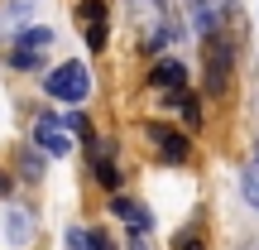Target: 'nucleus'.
Returning <instances> with one entry per match:
<instances>
[{"mask_svg":"<svg viewBox=\"0 0 259 250\" xmlns=\"http://www.w3.org/2000/svg\"><path fill=\"white\" fill-rule=\"evenodd\" d=\"M48 44H53L48 29H24V34H19V48H48Z\"/></svg>","mask_w":259,"mask_h":250,"instance_id":"nucleus-14","label":"nucleus"},{"mask_svg":"<svg viewBox=\"0 0 259 250\" xmlns=\"http://www.w3.org/2000/svg\"><path fill=\"white\" fill-rule=\"evenodd\" d=\"M183 82H187V67L178 58H158L154 73H149V87H158V92H178Z\"/></svg>","mask_w":259,"mask_h":250,"instance_id":"nucleus-6","label":"nucleus"},{"mask_svg":"<svg viewBox=\"0 0 259 250\" xmlns=\"http://www.w3.org/2000/svg\"><path fill=\"white\" fill-rule=\"evenodd\" d=\"M187 15H192L197 34H216V24H221V15H216L211 0H187Z\"/></svg>","mask_w":259,"mask_h":250,"instance_id":"nucleus-7","label":"nucleus"},{"mask_svg":"<svg viewBox=\"0 0 259 250\" xmlns=\"http://www.w3.org/2000/svg\"><path fill=\"white\" fill-rule=\"evenodd\" d=\"M67 121H58V116H44V121L34 125V139H38V149H44V154H67V149H72V139H67Z\"/></svg>","mask_w":259,"mask_h":250,"instance_id":"nucleus-5","label":"nucleus"},{"mask_svg":"<svg viewBox=\"0 0 259 250\" xmlns=\"http://www.w3.org/2000/svg\"><path fill=\"white\" fill-rule=\"evenodd\" d=\"M5 236H10V245H29L34 241V217L29 212H10L5 217Z\"/></svg>","mask_w":259,"mask_h":250,"instance_id":"nucleus-8","label":"nucleus"},{"mask_svg":"<svg viewBox=\"0 0 259 250\" xmlns=\"http://www.w3.org/2000/svg\"><path fill=\"white\" fill-rule=\"evenodd\" d=\"M111 212H115V217H125L135 231H149V212H144L139 202H130V197H120V193H115V197H111Z\"/></svg>","mask_w":259,"mask_h":250,"instance_id":"nucleus-9","label":"nucleus"},{"mask_svg":"<svg viewBox=\"0 0 259 250\" xmlns=\"http://www.w3.org/2000/svg\"><path fill=\"white\" fill-rule=\"evenodd\" d=\"M254 159H259V145H254Z\"/></svg>","mask_w":259,"mask_h":250,"instance_id":"nucleus-20","label":"nucleus"},{"mask_svg":"<svg viewBox=\"0 0 259 250\" xmlns=\"http://www.w3.org/2000/svg\"><path fill=\"white\" fill-rule=\"evenodd\" d=\"M10 188H15V178H10V173H0V197H5Z\"/></svg>","mask_w":259,"mask_h":250,"instance_id":"nucleus-19","label":"nucleus"},{"mask_svg":"<svg viewBox=\"0 0 259 250\" xmlns=\"http://www.w3.org/2000/svg\"><path fill=\"white\" fill-rule=\"evenodd\" d=\"M231 58H235V48L226 44V39H216V34H206V92H226V82H231Z\"/></svg>","mask_w":259,"mask_h":250,"instance_id":"nucleus-3","label":"nucleus"},{"mask_svg":"<svg viewBox=\"0 0 259 250\" xmlns=\"http://www.w3.org/2000/svg\"><path fill=\"white\" fill-rule=\"evenodd\" d=\"M87 236H92V231H82V226H67V250H87Z\"/></svg>","mask_w":259,"mask_h":250,"instance_id":"nucleus-16","label":"nucleus"},{"mask_svg":"<svg viewBox=\"0 0 259 250\" xmlns=\"http://www.w3.org/2000/svg\"><path fill=\"white\" fill-rule=\"evenodd\" d=\"M87 250H115V241L106 231H92V236H87Z\"/></svg>","mask_w":259,"mask_h":250,"instance_id":"nucleus-17","label":"nucleus"},{"mask_svg":"<svg viewBox=\"0 0 259 250\" xmlns=\"http://www.w3.org/2000/svg\"><path fill=\"white\" fill-rule=\"evenodd\" d=\"M19 173H24V178H38V173H44V159L24 149V154H19Z\"/></svg>","mask_w":259,"mask_h":250,"instance_id":"nucleus-15","label":"nucleus"},{"mask_svg":"<svg viewBox=\"0 0 259 250\" xmlns=\"http://www.w3.org/2000/svg\"><path fill=\"white\" fill-rule=\"evenodd\" d=\"M44 87H48V96H53V101L77 106V101H87V92H92V77H87L82 63H63V67H53V73L44 77Z\"/></svg>","mask_w":259,"mask_h":250,"instance_id":"nucleus-1","label":"nucleus"},{"mask_svg":"<svg viewBox=\"0 0 259 250\" xmlns=\"http://www.w3.org/2000/svg\"><path fill=\"white\" fill-rule=\"evenodd\" d=\"M77 19L87 24V48L101 53V48H106V19H111L106 0H77Z\"/></svg>","mask_w":259,"mask_h":250,"instance_id":"nucleus-4","label":"nucleus"},{"mask_svg":"<svg viewBox=\"0 0 259 250\" xmlns=\"http://www.w3.org/2000/svg\"><path fill=\"white\" fill-rule=\"evenodd\" d=\"M10 63H15L19 73H34V67L44 63V58H38V48H15V58H10Z\"/></svg>","mask_w":259,"mask_h":250,"instance_id":"nucleus-13","label":"nucleus"},{"mask_svg":"<svg viewBox=\"0 0 259 250\" xmlns=\"http://www.w3.org/2000/svg\"><path fill=\"white\" fill-rule=\"evenodd\" d=\"M173 250H206V231H202V226L178 231V236H173Z\"/></svg>","mask_w":259,"mask_h":250,"instance_id":"nucleus-10","label":"nucleus"},{"mask_svg":"<svg viewBox=\"0 0 259 250\" xmlns=\"http://www.w3.org/2000/svg\"><path fill=\"white\" fill-rule=\"evenodd\" d=\"M149 5H158V0H149Z\"/></svg>","mask_w":259,"mask_h":250,"instance_id":"nucleus-21","label":"nucleus"},{"mask_svg":"<svg viewBox=\"0 0 259 250\" xmlns=\"http://www.w3.org/2000/svg\"><path fill=\"white\" fill-rule=\"evenodd\" d=\"M240 193H245V202H250V207H259V164L240 178Z\"/></svg>","mask_w":259,"mask_h":250,"instance_id":"nucleus-12","label":"nucleus"},{"mask_svg":"<svg viewBox=\"0 0 259 250\" xmlns=\"http://www.w3.org/2000/svg\"><path fill=\"white\" fill-rule=\"evenodd\" d=\"M144 139L154 145V154L163 159V164H183L187 159V139H183V130H173V125H158V121H144Z\"/></svg>","mask_w":259,"mask_h":250,"instance_id":"nucleus-2","label":"nucleus"},{"mask_svg":"<svg viewBox=\"0 0 259 250\" xmlns=\"http://www.w3.org/2000/svg\"><path fill=\"white\" fill-rule=\"evenodd\" d=\"M96 183L111 188V193L120 188V173H115V164H111V159H101V154H96Z\"/></svg>","mask_w":259,"mask_h":250,"instance_id":"nucleus-11","label":"nucleus"},{"mask_svg":"<svg viewBox=\"0 0 259 250\" xmlns=\"http://www.w3.org/2000/svg\"><path fill=\"white\" fill-rule=\"evenodd\" d=\"M67 125H72L82 139H92V121H87V116H67Z\"/></svg>","mask_w":259,"mask_h":250,"instance_id":"nucleus-18","label":"nucleus"}]
</instances>
